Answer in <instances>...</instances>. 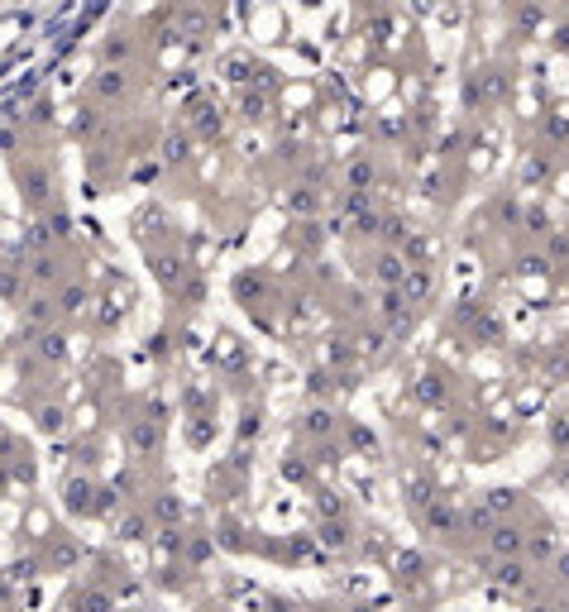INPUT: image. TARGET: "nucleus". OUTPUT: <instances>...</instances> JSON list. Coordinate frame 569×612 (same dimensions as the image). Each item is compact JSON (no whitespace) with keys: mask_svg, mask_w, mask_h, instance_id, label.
I'll list each match as a JSON object with an SVG mask.
<instances>
[{"mask_svg":"<svg viewBox=\"0 0 569 612\" xmlns=\"http://www.w3.org/2000/svg\"><path fill=\"white\" fill-rule=\"evenodd\" d=\"M407 273H412V268L397 259V254H383V259H378V278H383V283H407Z\"/></svg>","mask_w":569,"mask_h":612,"instance_id":"nucleus-1","label":"nucleus"},{"mask_svg":"<svg viewBox=\"0 0 569 612\" xmlns=\"http://www.w3.org/2000/svg\"><path fill=\"white\" fill-rule=\"evenodd\" d=\"M522 531H512V526H503V531H493V550H498V555H517V550H522Z\"/></svg>","mask_w":569,"mask_h":612,"instance_id":"nucleus-2","label":"nucleus"},{"mask_svg":"<svg viewBox=\"0 0 569 612\" xmlns=\"http://www.w3.org/2000/svg\"><path fill=\"white\" fill-rule=\"evenodd\" d=\"M96 87H101V96H120V91H125V72H101Z\"/></svg>","mask_w":569,"mask_h":612,"instance_id":"nucleus-3","label":"nucleus"},{"mask_svg":"<svg viewBox=\"0 0 569 612\" xmlns=\"http://www.w3.org/2000/svg\"><path fill=\"white\" fill-rule=\"evenodd\" d=\"M407 297H426V292H431V278H426V273H407Z\"/></svg>","mask_w":569,"mask_h":612,"instance_id":"nucleus-4","label":"nucleus"},{"mask_svg":"<svg viewBox=\"0 0 569 612\" xmlns=\"http://www.w3.org/2000/svg\"><path fill=\"white\" fill-rule=\"evenodd\" d=\"M82 302H87V287H77V283H72V287L63 292V306H67V311H77Z\"/></svg>","mask_w":569,"mask_h":612,"instance_id":"nucleus-5","label":"nucleus"},{"mask_svg":"<svg viewBox=\"0 0 569 612\" xmlns=\"http://www.w3.org/2000/svg\"><path fill=\"white\" fill-rule=\"evenodd\" d=\"M350 182H354V187H364V182H373V168H369V163H354V168H350Z\"/></svg>","mask_w":569,"mask_h":612,"instance_id":"nucleus-6","label":"nucleus"},{"mask_svg":"<svg viewBox=\"0 0 569 612\" xmlns=\"http://www.w3.org/2000/svg\"><path fill=\"white\" fill-rule=\"evenodd\" d=\"M498 584H522V569H517V565H503V569H498Z\"/></svg>","mask_w":569,"mask_h":612,"instance_id":"nucleus-7","label":"nucleus"},{"mask_svg":"<svg viewBox=\"0 0 569 612\" xmlns=\"http://www.w3.org/2000/svg\"><path fill=\"white\" fill-rule=\"evenodd\" d=\"M182 24H187V29H201L206 20H201V10H182Z\"/></svg>","mask_w":569,"mask_h":612,"instance_id":"nucleus-8","label":"nucleus"},{"mask_svg":"<svg viewBox=\"0 0 569 612\" xmlns=\"http://www.w3.org/2000/svg\"><path fill=\"white\" fill-rule=\"evenodd\" d=\"M522 268L526 273H546V259H536V254H531V259H522Z\"/></svg>","mask_w":569,"mask_h":612,"instance_id":"nucleus-9","label":"nucleus"},{"mask_svg":"<svg viewBox=\"0 0 569 612\" xmlns=\"http://www.w3.org/2000/svg\"><path fill=\"white\" fill-rule=\"evenodd\" d=\"M555 569H560V579H569V555L565 560H555Z\"/></svg>","mask_w":569,"mask_h":612,"instance_id":"nucleus-10","label":"nucleus"}]
</instances>
